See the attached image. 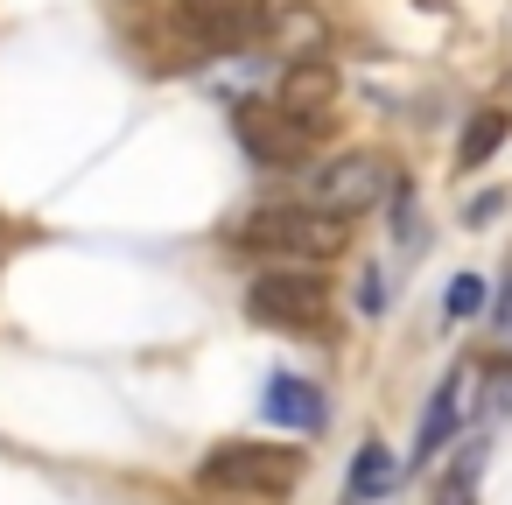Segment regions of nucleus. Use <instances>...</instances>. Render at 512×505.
<instances>
[{
  "label": "nucleus",
  "mask_w": 512,
  "mask_h": 505,
  "mask_svg": "<svg viewBox=\"0 0 512 505\" xmlns=\"http://www.w3.org/2000/svg\"><path fill=\"white\" fill-rule=\"evenodd\" d=\"M232 239H239L246 253L316 267V260L344 253L351 225H344V218H330V211H316V204H260V211H246V218H239V232H232Z\"/></svg>",
  "instance_id": "nucleus-1"
},
{
  "label": "nucleus",
  "mask_w": 512,
  "mask_h": 505,
  "mask_svg": "<svg viewBox=\"0 0 512 505\" xmlns=\"http://www.w3.org/2000/svg\"><path fill=\"white\" fill-rule=\"evenodd\" d=\"M204 491H246V498H288L302 484V449H274V442H225L197 463Z\"/></svg>",
  "instance_id": "nucleus-2"
},
{
  "label": "nucleus",
  "mask_w": 512,
  "mask_h": 505,
  "mask_svg": "<svg viewBox=\"0 0 512 505\" xmlns=\"http://www.w3.org/2000/svg\"><path fill=\"white\" fill-rule=\"evenodd\" d=\"M246 316L267 323V330H316L330 316V281L316 267H295V260L260 267L246 281Z\"/></svg>",
  "instance_id": "nucleus-3"
},
{
  "label": "nucleus",
  "mask_w": 512,
  "mask_h": 505,
  "mask_svg": "<svg viewBox=\"0 0 512 505\" xmlns=\"http://www.w3.org/2000/svg\"><path fill=\"white\" fill-rule=\"evenodd\" d=\"M232 127H239V148L253 155V169H302L309 148H316V127L295 120L281 99H274V106H267V99H246V106L232 113Z\"/></svg>",
  "instance_id": "nucleus-4"
},
{
  "label": "nucleus",
  "mask_w": 512,
  "mask_h": 505,
  "mask_svg": "<svg viewBox=\"0 0 512 505\" xmlns=\"http://www.w3.org/2000/svg\"><path fill=\"white\" fill-rule=\"evenodd\" d=\"M386 190H393V176H386L379 155H337V162L309 169V197H302V204H316V211H330V218H358V211H372Z\"/></svg>",
  "instance_id": "nucleus-5"
},
{
  "label": "nucleus",
  "mask_w": 512,
  "mask_h": 505,
  "mask_svg": "<svg viewBox=\"0 0 512 505\" xmlns=\"http://www.w3.org/2000/svg\"><path fill=\"white\" fill-rule=\"evenodd\" d=\"M176 29L197 50H239L267 29V8L260 0H176Z\"/></svg>",
  "instance_id": "nucleus-6"
},
{
  "label": "nucleus",
  "mask_w": 512,
  "mask_h": 505,
  "mask_svg": "<svg viewBox=\"0 0 512 505\" xmlns=\"http://www.w3.org/2000/svg\"><path fill=\"white\" fill-rule=\"evenodd\" d=\"M470 407H477V372H463V365H456V372L435 386V400H428V414H421V428H414L407 470H414V463H428V456H435V449L463 428V414H470Z\"/></svg>",
  "instance_id": "nucleus-7"
},
{
  "label": "nucleus",
  "mask_w": 512,
  "mask_h": 505,
  "mask_svg": "<svg viewBox=\"0 0 512 505\" xmlns=\"http://www.w3.org/2000/svg\"><path fill=\"white\" fill-rule=\"evenodd\" d=\"M330 99H337V64H330V57H295V64H288V78H281V106L323 134Z\"/></svg>",
  "instance_id": "nucleus-8"
},
{
  "label": "nucleus",
  "mask_w": 512,
  "mask_h": 505,
  "mask_svg": "<svg viewBox=\"0 0 512 505\" xmlns=\"http://www.w3.org/2000/svg\"><path fill=\"white\" fill-rule=\"evenodd\" d=\"M260 414H267L274 428H302V435H316V428L330 421V407H323V386H309V379H295V372H274V379H267V393H260Z\"/></svg>",
  "instance_id": "nucleus-9"
},
{
  "label": "nucleus",
  "mask_w": 512,
  "mask_h": 505,
  "mask_svg": "<svg viewBox=\"0 0 512 505\" xmlns=\"http://www.w3.org/2000/svg\"><path fill=\"white\" fill-rule=\"evenodd\" d=\"M400 484V463H393V449L386 442H365L358 456H351V477H344V505H372V498H386Z\"/></svg>",
  "instance_id": "nucleus-10"
},
{
  "label": "nucleus",
  "mask_w": 512,
  "mask_h": 505,
  "mask_svg": "<svg viewBox=\"0 0 512 505\" xmlns=\"http://www.w3.org/2000/svg\"><path fill=\"white\" fill-rule=\"evenodd\" d=\"M505 134H512V113H505V106H484V113H470L463 141H456V169H484V162L505 148Z\"/></svg>",
  "instance_id": "nucleus-11"
},
{
  "label": "nucleus",
  "mask_w": 512,
  "mask_h": 505,
  "mask_svg": "<svg viewBox=\"0 0 512 505\" xmlns=\"http://www.w3.org/2000/svg\"><path fill=\"white\" fill-rule=\"evenodd\" d=\"M477 309H484V274H456L449 295H442V316H449V323H470Z\"/></svg>",
  "instance_id": "nucleus-12"
},
{
  "label": "nucleus",
  "mask_w": 512,
  "mask_h": 505,
  "mask_svg": "<svg viewBox=\"0 0 512 505\" xmlns=\"http://www.w3.org/2000/svg\"><path fill=\"white\" fill-rule=\"evenodd\" d=\"M477 386H484L477 400H484L491 414H512V358H491V365L477 372Z\"/></svg>",
  "instance_id": "nucleus-13"
},
{
  "label": "nucleus",
  "mask_w": 512,
  "mask_h": 505,
  "mask_svg": "<svg viewBox=\"0 0 512 505\" xmlns=\"http://www.w3.org/2000/svg\"><path fill=\"white\" fill-rule=\"evenodd\" d=\"M498 204H505V197H498V190H484V197H477V204H470V218H477V225H484V218H498Z\"/></svg>",
  "instance_id": "nucleus-14"
},
{
  "label": "nucleus",
  "mask_w": 512,
  "mask_h": 505,
  "mask_svg": "<svg viewBox=\"0 0 512 505\" xmlns=\"http://www.w3.org/2000/svg\"><path fill=\"white\" fill-rule=\"evenodd\" d=\"M498 330L512 337V281H505V295H498Z\"/></svg>",
  "instance_id": "nucleus-15"
}]
</instances>
